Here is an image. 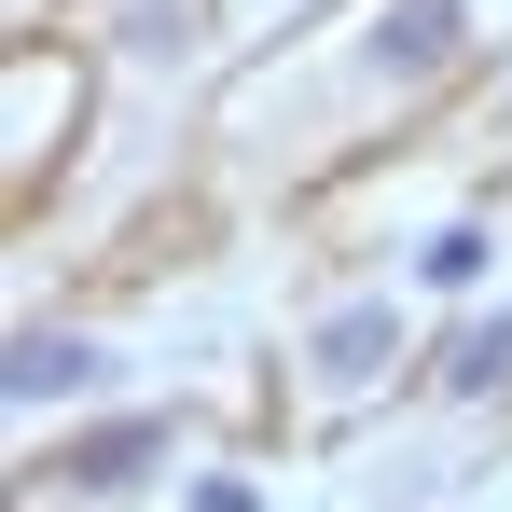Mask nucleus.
I'll list each match as a JSON object with an SVG mask.
<instances>
[{
  "instance_id": "2",
  "label": "nucleus",
  "mask_w": 512,
  "mask_h": 512,
  "mask_svg": "<svg viewBox=\"0 0 512 512\" xmlns=\"http://www.w3.org/2000/svg\"><path fill=\"white\" fill-rule=\"evenodd\" d=\"M153 443H167V429H153V416H125V429H97V443H70L56 471H70V485H139V457H153Z\"/></svg>"
},
{
  "instance_id": "7",
  "label": "nucleus",
  "mask_w": 512,
  "mask_h": 512,
  "mask_svg": "<svg viewBox=\"0 0 512 512\" xmlns=\"http://www.w3.org/2000/svg\"><path fill=\"white\" fill-rule=\"evenodd\" d=\"M194 512H263V499H250V485H194Z\"/></svg>"
},
{
  "instance_id": "6",
  "label": "nucleus",
  "mask_w": 512,
  "mask_h": 512,
  "mask_svg": "<svg viewBox=\"0 0 512 512\" xmlns=\"http://www.w3.org/2000/svg\"><path fill=\"white\" fill-rule=\"evenodd\" d=\"M443 374H457V388H485V374H512V319H499V333H457V360H443Z\"/></svg>"
},
{
  "instance_id": "1",
  "label": "nucleus",
  "mask_w": 512,
  "mask_h": 512,
  "mask_svg": "<svg viewBox=\"0 0 512 512\" xmlns=\"http://www.w3.org/2000/svg\"><path fill=\"white\" fill-rule=\"evenodd\" d=\"M14 402H70V388H97V346L84 333H14V374H0Z\"/></svg>"
},
{
  "instance_id": "5",
  "label": "nucleus",
  "mask_w": 512,
  "mask_h": 512,
  "mask_svg": "<svg viewBox=\"0 0 512 512\" xmlns=\"http://www.w3.org/2000/svg\"><path fill=\"white\" fill-rule=\"evenodd\" d=\"M374 346H388V319L360 305V319H333V333H319V374H374Z\"/></svg>"
},
{
  "instance_id": "3",
  "label": "nucleus",
  "mask_w": 512,
  "mask_h": 512,
  "mask_svg": "<svg viewBox=\"0 0 512 512\" xmlns=\"http://www.w3.org/2000/svg\"><path fill=\"white\" fill-rule=\"evenodd\" d=\"M443 42H457V0H402V14L374 28V56H388V70H429Z\"/></svg>"
},
{
  "instance_id": "4",
  "label": "nucleus",
  "mask_w": 512,
  "mask_h": 512,
  "mask_svg": "<svg viewBox=\"0 0 512 512\" xmlns=\"http://www.w3.org/2000/svg\"><path fill=\"white\" fill-rule=\"evenodd\" d=\"M416 263H429V291H471V277H485V236H471V222H443Z\"/></svg>"
}]
</instances>
